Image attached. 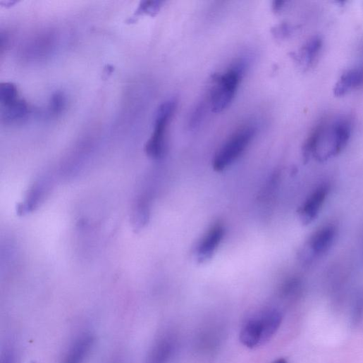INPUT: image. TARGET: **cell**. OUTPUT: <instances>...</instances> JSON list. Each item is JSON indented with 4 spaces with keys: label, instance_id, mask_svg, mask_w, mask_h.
Here are the masks:
<instances>
[{
    "label": "cell",
    "instance_id": "6da1fadb",
    "mask_svg": "<svg viewBox=\"0 0 363 363\" xmlns=\"http://www.w3.org/2000/svg\"><path fill=\"white\" fill-rule=\"evenodd\" d=\"M352 122L341 116L330 121L323 120L312 131L302 148L304 162L312 158L324 162L339 155L347 147L351 137Z\"/></svg>",
    "mask_w": 363,
    "mask_h": 363
},
{
    "label": "cell",
    "instance_id": "7a4b0ae2",
    "mask_svg": "<svg viewBox=\"0 0 363 363\" xmlns=\"http://www.w3.org/2000/svg\"><path fill=\"white\" fill-rule=\"evenodd\" d=\"M283 322V314L277 308H264L250 316L242 324L239 339L242 344L255 348L269 341Z\"/></svg>",
    "mask_w": 363,
    "mask_h": 363
},
{
    "label": "cell",
    "instance_id": "3957f363",
    "mask_svg": "<svg viewBox=\"0 0 363 363\" xmlns=\"http://www.w3.org/2000/svg\"><path fill=\"white\" fill-rule=\"evenodd\" d=\"M247 67L245 60H239L223 73L214 75L209 96L212 112L220 113L229 106L246 73Z\"/></svg>",
    "mask_w": 363,
    "mask_h": 363
},
{
    "label": "cell",
    "instance_id": "277c9868",
    "mask_svg": "<svg viewBox=\"0 0 363 363\" xmlns=\"http://www.w3.org/2000/svg\"><path fill=\"white\" fill-rule=\"evenodd\" d=\"M257 129L246 126L235 131L216 154L213 168L221 172L230 166L243 154L256 136Z\"/></svg>",
    "mask_w": 363,
    "mask_h": 363
},
{
    "label": "cell",
    "instance_id": "5b68a950",
    "mask_svg": "<svg viewBox=\"0 0 363 363\" xmlns=\"http://www.w3.org/2000/svg\"><path fill=\"white\" fill-rule=\"evenodd\" d=\"M177 108V101L169 99L160 105L154 118V131L146 145L147 154L153 159H161L166 150V135Z\"/></svg>",
    "mask_w": 363,
    "mask_h": 363
},
{
    "label": "cell",
    "instance_id": "8992f818",
    "mask_svg": "<svg viewBox=\"0 0 363 363\" xmlns=\"http://www.w3.org/2000/svg\"><path fill=\"white\" fill-rule=\"evenodd\" d=\"M337 233V227L332 223L317 229L307 241L303 252V260L311 263L324 257L333 247Z\"/></svg>",
    "mask_w": 363,
    "mask_h": 363
},
{
    "label": "cell",
    "instance_id": "52a82bcc",
    "mask_svg": "<svg viewBox=\"0 0 363 363\" xmlns=\"http://www.w3.org/2000/svg\"><path fill=\"white\" fill-rule=\"evenodd\" d=\"M224 235L225 227L220 222L209 228L196 247L195 258L199 264L206 263L212 258Z\"/></svg>",
    "mask_w": 363,
    "mask_h": 363
},
{
    "label": "cell",
    "instance_id": "ba28073f",
    "mask_svg": "<svg viewBox=\"0 0 363 363\" xmlns=\"http://www.w3.org/2000/svg\"><path fill=\"white\" fill-rule=\"evenodd\" d=\"M177 349L176 336L172 332L159 335L151 346L145 363H170Z\"/></svg>",
    "mask_w": 363,
    "mask_h": 363
},
{
    "label": "cell",
    "instance_id": "9c48e42d",
    "mask_svg": "<svg viewBox=\"0 0 363 363\" xmlns=\"http://www.w3.org/2000/svg\"><path fill=\"white\" fill-rule=\"evenodd\" d=\"M95 342L90 332L78 334L68 345L60 363H85L90 356Z\"/></svg>",
    "mask_w": 363,
    "mask_h": 363
},
{
    "label": "cell",
    "instance_id": "30bf717a",
    "mask_svg": "<svg viewBox=\"0 0 363 363\" xmlns=\"http://www.w3.org/2000/svg\"><path fill=\"white\" fill-rule=\"evenodd\" d=\"M329 192V184L323 183L307 197L298 211L300 218L304 224H309L316 219Z\"/></svg>",
    "mask_w": 363,
    "mask_h": 363
},
{
    "label": "cell",
    "instance_id": "8fae6325",
    "mask_svg": "<svg viewBox=\"0 0 363 363\" xmlns=\"http://www.w3.org/2000/svg\"><path fill=\"white\" fill-rule=\"evenodd\" d=\"M362 85L363 68H351L340 76L333 88V94L336 97H342Z\"/></svg>",
    "mask_w": 363,
    "mask_h": 363
},
{
    "label": "cell",
    "instance_id": "7c38bea8",
    "mask_svg": "<svg viewBox=\"0 0 363 363\" xmlns=\"http://www.w3.org/2000/svg\"><path fill=\"white\" fill-rule=\"evenodd\" d=\"M322 45L323 41L319 36L311 37L301 49L297 60L305 68L311 67L316 60Z\"/></svg>",
    "mask_w": 363,
    "mask_h": 363
},
{
    "label": "cell",
    "instance_id": "4fadbf2b",
    "mask_svg": "<svg viewBox=\"0 0 363 363\" xmlns=\"http://www.w3.org/2000/svg\"><path fill=\"white\" fill-rule=\"evenodd\" d=\"M27 103L23 99H17L14 102L3 106L2 117L7 123H17L24 119L28 113Z\"/></svg>",
    "mask_w": 363,
    "mask_h": 363
},
{
    "label": "cell",
    "instance_id": "5bb4252c",
    "mask_svg": "<svg viewBox=\"0 0 363 363\" xmlns=\"http://www.w3.org/2000/svg\"><path fill=\"white\" fill-rule=\"evenodd\" d=\"M18 99V90L13 83L5 82L0 85V102L2 106H7Z\"/></svg>",
    "mask_w": 363,
    "mask_h": 363
},
{
    "label": "cell",
    "instance_id": "9a60e30c",
    "mask_svg": "<svg viewBox=\"0 0 363 363\" xmlns=\"http://www.w3.org/2000/svg\"><path fill=\"white\" fill-rule=\"evenodd\" d=\"M302 283L297 278H292L286 281L281 289L283 297L290 299L295 297L301 290Z\"/></svg>",
    "mask_w": 363,
    "mask_h": 363
},
{
    "label": "cell",
    "instance_id": "2e32d148",
    "mask_svg": "<svg viewBox=\"0 0 363 363\" xmlns=\"http://www.w3.org/2000/svg\"><path fill=\"white\" fill-rule=\"evenodd\" d=\"M161 1H144L142 2L137 9L135 16H140L144 14L155 16L161 10L164 5Z\"/></svg>",
    "mask_w": 363,
    "mask_h": 363
},
{
    "label": "cell",
    "instance_id": "e0dca14e",
    "mask_svg": "<svg viewBox=\"0 0 363 363\" xmlns=\"http://www.w3.org/2000/svg\"><path fill=\"white\" fill-rule=\"evenodd\" d=\"M206 111L205 104L203 102L197 105V106L192 111L190 118L189 126L192 130L197 129L202 123Z\"/></svg>",
    "mask_w": 363,
    "mask_h": 363
},
{
    "label": "cell",
    "instance_id": "ac0fdd59",
    "mask_svg": "<svg viewBox=\"0 0 363 363\" xmlns=\"http://www.w3.org/2000/svg\"><path fill=\"white\" fill-rule=\"evenodd\" d=\"M66 104V99L61 92L54 94L51 100L50 109L54 113L61 112Z\"/></svg>",
    "mask_w": 363,
    "mask_h": 363
},
{
    "label": "cell",
    "instance_id": "d6986e66",
    "mask_svg": "<svg viewBox=\"0 0 363 363\" xmlns=\"http://www.w3.org/2000/svg\"><path fill=\"white\" fill-rule=\"evenodd\" d=\"M293 32V28L288 24L283 23L275 27L272 30L273 35L277 39H285L289 37Z\"/></svg>",
    "mask_w": 363,
    "mask_h": 363
},
{
    "label": "cell",
    "instance_id": "ffe728a7",
    "mask_svg": "<svg viewBox=\"0 0 363 363\" xmlns=\"http://www.w3.org/2000/svg\"><path fill=\"white\" fill-rule=\"evenodd\" d=\"M0 363H17L16 350L11 345H7L4 349Z\"/></svg>",
    "mask_w": 363,
    "mask_h": 363
},
{
    "label": "cell",
    "instance_id": "44dd1931",
    "mask_svg": "<svg viewBox=\"0 0 363 363\" xmlns=\"http://www.w3.org/2000/svg\"><path fill=\"white\" fill-rule=\"evenodd\" d=\"M105 363H125V362L122 355L114 354L109 357Z\"/></svg>",
    "mask_w": 363,
    "mask_h": 363
},
{
    "label": "cell",
    "instance_id": "7402d4cb",
    "mask_svg": "<svg viewBox=\"0 0 363 363\" xmlns=\"http://www.w3.org/2000/svg\"><path fill=\"white\" fill-rule=\"evenodd\" d=\"M286 4L285 1H275L273 4V11L275 13H279L281 11L283 10V8L285 7Z\"/></svg>",
    "mask_w": 363,
    "mask_h": 363
},
{
    "label": "cell",
    "instance_id": "603a6c76",
    "mask_svg": "<svg viewBox=\"0 0 363 363\" xmlns=\"http://www.w3.org/2000/svg\"><path fill=\"white\" fill-rule=\"evenodd\" d=\"M272 363H288V361L285 359L280 358V359H278L275 360Z\"/></svg>",
    "mask_w": 363,
    "mask_h": 363
}]
</instances>
